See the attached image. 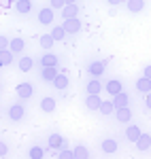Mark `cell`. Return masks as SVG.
<instances>
[{"instance_id": "1", "label": "cell", "mask_w": 151, "mask_h": 159, "mask_svg": "<svg viewBox=\"0 0 151 159\" xmlns=\"http://www.w3.org/2000/svg\"><path fill=\"white\" fill-rule=\"evenodd\" d=\"M100 104L102 100L98 93H87V98H85V108L87 110H100Z\"/></svg>"}, {"instance_id": "2", "label": "cell", "mask_w": 151, "mask_h": 159, "mask_svg": "<svg viewBox=\"0 0 151 159\" xmlns=\"http://www.w3.org/2000/svg\"><path fill=\"white\" fill-rule=\"evenodd\" d=\"M64 30H66L68 34H77V32L81 30V19H79V17L66 19V21H64Z\"/></svg>"}, {"instance_id": "3", "label": "cell", "mask_w": 151, "mask_h": 159, "mask_svg": "<svg viewBox=\"0 0 151 159\" xmlns=\"http://www.w3.org/2000/svg\"><path fill=\"white\" fill-rule=\"evenodd\" d=\"M24 115H26V110H24L21 104H13L11 108H9V119H11V121H21Z\"/></svg>"}, {"instance_id": "4", "label": "cell", "mask_w": 151, "mask_h": 159, "mask_svg": "<svg viewBox=\"0 0 151 159\" xmlns=\"http://www.w3.org/2000/svg\"><path fill=\"white\" fill-rule=\"evenodd\" d=\"M11 64H13V51L7 49V47H2V51H0V66L7 68V66H11Z\"/></svg>"}, {"instance_id": "5", "label": "cell", "mask_w": 151, "mask_h": 159, "mask_svg": "<svg viewBox=\"0 0 151 159\" xmlns=\"http://www.w3.org/2000/svg\"><path fill=\"white\" fill-rule=\"evenodd\" d=\"M58 74H60V72H58V66H51V68H43L40 79H43V81H49V83H53Z\"/></svg>"}, {"instance_id": "6", "label": "cell", "mask_w": 151, "mask_h": 159, "mask_svg": "<svg viewBox=\"0 0 151 159\" xmlns=\"http://www.w3.org/2000/svg\"><path fill=\"white\" fill-rule=\"evenodd\" d=\"M140 136H143V132H140L139 125H130V127L126 129V138L130 140V142H134V144H136V140H139Z\"/></svg>"}, {"instance_id": "7", "label": "cell", "mask_w": 151, "mask_h": 159, "mask_svg": "<svg viewBox=\"0 0 151 159\" xmlns=\"http://www.w3.org/2000/svg\"><path fill=\"white\" fill-rule=\"evenodd\" d=\"M104 66H106V61H92L87 70H89V74L96 79V76H100V74L104 72Z\"/></svg>"}, {"instance_id": "8", "label": "cell", "mask_w": 151, "mask_h": 159, "mask_svg": "<svg viewBox=\"0 0 151 159\" xmlns=\"http://www.w3.org/2000/svg\"><path fill=\"white\" fill-rule=\"evenodd\" d=\"M38 21L40 24H51L53 21V9L51 7H47V9H40V13H38Z\"/></svg>"}, {"instance_id": "9", "label": "cell", "mask_w": 151, "mask_h": 159, "mask_svg": "<svg viewBox=\"0 0 151 159\" xmlns=\"http://www.w3.org/2000/svg\"><path fill=\"white\" fill-rule=\"evenodd\" d=\"M104 89L109 91V96H117V93H121L124 89H121V83L117 81V79H113V81H109L106 85H104Z\"/></svg>"}, {"instance_id": "10", "label": "cell", "mask_w": 151, "mask_h": 159, "mask_svg": "<svg viewBox=\"0 0 151 159\" xmlns=\"http://www.w3.org/2000/svg\"><path fill=\"white\" fill-rule=\"evenodd\" d=\"M115 115H117V121H119V123H128L130 119H132V110L128 108V106L117 108V110H115Z\"/></svg>"}, {"instance_id": "11", "label": "cell", "mask_w": 151, "mask_h": 159, "mask_svg": "<svg viewBox=\"0 0 151 159\" xmlns=\"http://www.w3.org/2000/svg\"><path fill=\"white\" fill-rule=\"evenodd\" d=\"M40 66H43V68L58 66V55H53V53H45V55L40 57Z\"/></svg>"}, {"instance_id": "12", "label": "cell", "mask_w": 151, "mask_h": 159, "mask_svg": "<svg viewBox=\"0 0 151 159\" xmlns=\"http://www.w3.org/2000/svg\"><path fill=\"white\" fill-rule=\"evenodd\" d=\"M17 96L28 100L32 96V85H30V83H19V85H17Z\"/></svg>"}, {"instance_id": "13", "label": "cell", "mask_w": 151, "mask_h": 159, "mask_svg": "<svg viewBox=\"0 0 151 159\" xmlns=\"http://www.w3.org/2000/svg\"><path fill=\"white\" fill-rule=\"evenodd\" d=\"M128 102H130V98H128L126 91H121V93L113 96V104H115V108H124V106H128Z\"/></svg>"}, {"instance_id": "14", "label": "cell", "mask_w": 151, "mask_h": 159, "mask_svg": "<svg viewBox=\"0 0 151 159\" xmlns=\"http://www.w3.org/2000/svg\"><path fill=\"white\" fill-rule=\"evenodd\" d=\"M136 89H139L140 93H149V91H151V79L140 76L139 81H136Z\"/></svg>"}, {"instance_id": "15", "label": "cell", "mask_w": 151, "mask_h": 159, "mask_svg": "<svg viewBox=\"0 0 151 159\" xmlns=\"http://www.w3.org/2000/svg\"><path fill=\"white\" fill-rule=\"evenodd\" d=\"M102 153H106V155L117 153V140H113V138H106V140L102 142Z\"/></svg>"}, {"instance_id": "16", "label": "cell", "mask_w": 151, "mask_h": 159, "mask_svg": "<svg viewBox=\"0 0 151 159\" xmlns=\"http://www.w3.org/2000/svg\"><path fill=\"white\" fill-rule=\"evenodd\" d=\"M77 13H79V7L77 4H66L62 9V17L64 19H73V17H77Z\"/></svg>"}, {"instance_id": "17", "label": "cell", "mask_w": 151, "mask_h": 159, "mask_svg": "<svg viewBox=\"0 0 151 159\" xmlns=\"http://www.w3.org/2000/svg\"><path fill=\"white\" fill-rule=\"evenodd\" d=\"M64 147V138L60 134H51L49 136V148H53V151H58V148Z\"/></svg>"}, {"instance_id": "18", "label": "cell", "mask_w": 151, "mask_h": 159, "mask_svg": "<svg viewBox=\"0 0 151 159\" xmlns=\"http://www.w3.org/2000/svg\"><path fill=\"white\" fill-rule=\"evenodd\" d=\"M53 87H55V89H60V91L66 89V87H68V76H66L64 72H60L58 76H55V81H53Z\"/></svg>"}, {"instance_id": "19", "label": "cell", "mask_w": 151, "mask_h": 159, "mask_svg": "<svg viewBox=\"0 0 151 159\" xmlns=\"http://www.w3.org/2000/svg\"><path fill=\"white\" fill-rule=\"evenodd\" d=\"M126 4H128V11L130 13H139L145 9V0H128Z\"/></svg>"}, {"instance_id": "20", "label": "cell", "mask_w": 151, "mask_h": 159, "mask_svg": "<svg viewBox=\"0 0 151 159\" xmlns=\"http://www.w3.org/2000/svg\"><path fill=\"white\" fill-rule=\"evenodd\" d=\"M55 106H58V102H55L53 98H43L40 100V108L45 110V112H53Z\"/></svg>"}, {"instance_id": "21", "label": "cell", "mask_w": 151, "mask_h": 159, "mask_svg": "<svg viewBox=\"0 0 151 159\" xmlns=\"http://www.w3.org/2000/svg\"><path fill=\"white\" fill-rule=\"evenodd\" d=\"M149 147H151V136L149 134H143L139 140H136V148H139V151H147Z\"/></svg>"}, {"instance_id": "22", "label": "cell", "mask_w": 151, "mask_h": 159, "mask_svg": "<svg viewBox=\"0 0 151 159\" xmlns=\"http://www.w3.org/2000/svg\"><path fill=\"white\" fill-rule=\"evenodd\" d=\"M15 9L19 13H30V9H32V0H17L15 2Z\"/></svg>"}, {"instance_id": "23", "label": "cell", "mask_w": 151, "mask_h": 159, "mask_svg": "<svg viewBox=\"0 0 151 159\" xmlns=\"http://www.w3.org/2000/svg\"><path fill=\"white\" fill-rule=\"evenodd\" d=\"M38 43H40V47H43V49H51V47H53V43H55V38L51 36V34H43V36L38 38Z\"/></svg>"}, {"instance_id": "24", "label": "cell", "mask_w": 151, "mask_h": 159, "mask_svg": "<svg viewBox=\"0 0 151 159\" xmlns=\"http://www.w3.org/2000/svg\"><path fill=\"white\" fill-rule=\"evenodd\" d=\"M115 110H117V108H115V104H113V102H109V100L100 104V112H102V115H106V117H109V115H113Z\"/></svg>"}, {"instance_id": "25", "label": "cell", "mask_w": 151, "mask_h": 159, "mask_svg": "<svg viewBox=\"0 0 151 159\" xmlns=\"http://www.w3.org/2000/svg\"><path fill=\"white\" fill-rule=\"evenodd\" d=\"M68 32L64 30V25H55L53 30H51V36L55 38V40H64V36H66Z\"/></svg>"}, {"instance_id": "26", "label": "cell", "mask_w": 151, "mask_h": 159, "mask_svg": "<svg viewBox=\"0 0 151 159\" xmlns=\"http://www.w3.org/2000/svg\"><path fill=\"white\" fill-rule=\"evenodd\" d=\"M24 49H26V43L21 38H13L11 40V51L13 53H19V51H24Z\"/></svg>"}, {"instance_id": "27", "label": "cell", "mask_w": 151, "mask_h": 159, "mask_svg": "<svg viewBox=\"0 0 151 159\" xmlns=\"http://www.w3.org/2000/svg\"><path fill=\"white\" fill-rule=\"evenodd\" d=\"M75 159H89V151L83 147V144L75 147Z\"/></svg>"}, {"instance_id": "28", "label": "cell", "mask_w": 151, "mask_h": 159, "mask_svg": "<svg viewBox=\"0 0 151 159\" xmlns=\"http://www.w3.org/2000/svg\"><path fill=\"white\" fill-rule=\"evenodd\" d=\"M28 155H30V159H43L45 157V148L43 147H32Z\"/></svg>"}, {"instance_id": "29", "label": "cell", "mask_w": 151, "mask_h": 159, "mask_svg": "<svg viewBox=\"0 0 151 159\" xmlns=\"http://www.w3.org/2000/svg\"><path fill=\"white\" fill-rule=\"evenodd\" d=\"M100 91H102V85L96 81V79H92V81L87 83V93H100Z\"/></svg>"}, {"instance_id": "30", "label": "cell", "mask_w": 151, "mask_h": 159, "mask_svg": "<svg viewBox=\"0 0 151 159\" xmlns=\"http://www.w3.org/2000/svg\"><path fill=\"white\" fill-rule=\"evenodd\" d=\"M32 64H34V61H32V57L24 55V57H21V61H19V68H21L24 72H28V70H32Z\"/></svg>"}, {"instance_id": "31", "label": "cell", "mask_w": 151, "mask_h": 159, "mask_svg": "<svg viewBox=\"0 0 151 159\" xmlns=\"http://www.w3.org/2000/svg\"><path fill=\"white\" fill-rule=\"evenodd\" d=\"M55 157L58 159H75V151H60V153H55Z\"/></svg>"}, {"instance_id": "32", "label": "cell", "mask_w": 151, "mask_h": 159, "mask_svg": "<svg viewBox=\"0 0 151 159\" xmlns=\"http://www.w3.org/2000/svg\"><path fill=\"white\" fill-rule=\"evenodd\" d=\"M49 7L53 9V11H55V9H60V11H62L64 7H66V0H49Z\"/></svg>"}, {"instance_id": "33", "label": "cell", "mask_w": 151, "mask_h": 159, "mask_svg": "<svg viewBox=\"0 0 151 159\" xmlns=\"http://www.w3.org/2000/svg\"><path fill=\"white\" fill-rule=\"evenodd\" d=\"M7 153H9V147H7V144H0V155L7 157Z\"/></svg>"}, {"instance_id": "34", "label": "cell", "mask_w": 151, "mask_h": 159, "mask_svg": "<svg viewBox=\"0 0 151 159\" xmlns=\"http://www.w3.org/2000/svg\"><path fill=\"white\" fill-rule=\"evenodd\" d=\"M143 76H147V79H151V66H147V68H145V72H143Z\"/></svg>"}, {"instance_id": "35", "label": "cell", "mask_w": 151, "mask_h": 159, "mask_svg": "<svg viewBox=\"0 0 151 159\" xmlns=\"http://www.w3.org/2000/svg\"><path fill=\"white\" fill-rule=\"evenodd\" d=\"M145 104H147V108H151V91L147 93V100H145Z\"/></svg>"}, {"instance_id": "36", "label": "cell", "mask_w": 151, "mask_h": 159, "mask_svg": "<svg viewBox=\"0 0 151 159\" xmlns=\"http://www.w3.org/2000/svg\"><path fill=\"white\" fill-rule=\"evenodd\" d=\"M106 2H109V4H119L121 0H106Z\"/></svg>"}, {"instance_id": "37", "label": "cell", "mask_w": 151, "mask_h": 159, "mask_svg": "<svg viewBox=\"0 0 151 159\" xmlns=\"http://www.w3.org/2000/svg\"><path fill=\"white\" fill-rule=\"evenodd\" d=\"M66 4H77V0H66Z\"/></svg>"}, {"instance_id": "38", "label": "cell", "mask_w": 151, "mask_h": 159, "mask_svg": "<svg viewBox=\"0 0 151 159\" xmlns=\"http://www.w3.org/2000/svg\"><path fill=\"white\" fill-rule=\"evenodd\" d=\"M9 2H17V0H9Z\"/></svg>"}]
</instances>
